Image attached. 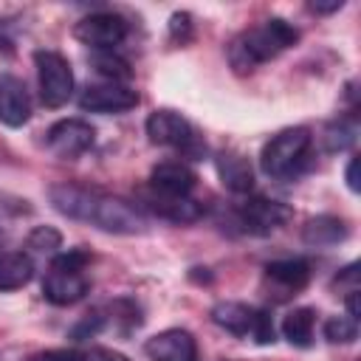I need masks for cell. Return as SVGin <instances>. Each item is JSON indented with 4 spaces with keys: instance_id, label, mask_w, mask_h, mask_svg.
I'll return each mask as SVG.
<instances>
[{
    "instance_id": "cell-6",
    "label": "cell",
    "mask_w": 361,
    "mask_h": 361,
    "mask_svg": "<svg viewBox=\"0 0 361 361\" xmlns=\"http://www.w3.org/2000/svg\"><path fill=\"white\" fill-rule=\"evenodd\" d=\"M147 138L158 147H172V149H180L186 155H200L203 152V144L197 141L192 124L175 113V110H155L147 116Z\"/></svg>"
},
{
    "instance_id": "cell-11",
    "label": "cell",
    "mask_w": 361,
    "mask_h": 361,
    "mask_svg": "<svg viewBox=\"0 0 361 361\" xmlns=\"http://www.w3.org/2000/svg\"><path fill=\"white\" fill-rule=\"evenodd\" d=\"M144 353L152 361H197V344L195 336L183 327H166L147 338Z\"/></svg>"
},
{
    "instance_id": "cell-2",
    "label": "cell",
    "mask_w": 361,
    "mask_h": 361,
    "mask_svg": "<svg viewBox=\"0 0 361 361\" xmlns=\"http://www.w3.org/2000/svg\"><path fill=\"white\" fill-rule=\"evenodd\" d=\"M296 39H299V31L293 23H288L282 17H268L259 25L245 28L231 39L228 65L234 68V73H251L259 65L279 56L285 48L296 45Z\"/></svg>"
},
{
    "instance_id": "cell-21",
    "label": "cell",
    "mask_w": 361,
    "mask_h": 361,
    "mask_svg": "<svg viewBox=\"0 0 361 361\" xmlns=\"http://www.w3.org/2000/svg\"><path fill=\"white\" fill-rule=\"evenodd\" d=\"M90 65H93L96 73L104 76V82H121V85H124V82L133 76L130 65H127L121 56H116L113 51H93Z\"/></svg>"
},
{
    "instance_id": "cell-16",
    "label": "cell",
    "mask_w": 361,
    "mask_h": 361,
    "mask_svg": "<svg viewBox=\"0 0 361 361\" xmlns=\"http://www.w3.org/2000/svg\"><path fill=\"white\" fill-rule=\"evenodd\" d=\"M212 322L217 327H223L226 333L237 336V338H251L254 330V319H257V307L245 305V302H217L212 307Z\"/></svg>"
},
{
    "instance_id": "cell-5",
    "label": "cell",
    "mask_w": 361,
    "mask_h": 361,
    "mask_svg": "<svg viewBox=\"0 0 361 361\" xmlns=\"http://www.w3.org/2000/svg\"><path fill=\"white\" fill-rule=\"evenodd\" d=\"M34 68H37V85L39 99L45 107H62L73 93V71L71 62L51 48L34 51Z\"/></svg>"
},
{
    "instance_id": "cell-13",
    "label": "cell",
    "mask_w": 361,
    "mask_h": 361,
    "mask_svg": "<svg viewBox=\"0 0 361 361\" xmlns=\"http://www.w3.org/2000/svg\"><path fill=\"white\" fill-rule=\"evenodd\" d=\"M31 118V99L23 79L0 73V121L6 127H23Z\"/></svg>"
},
{
    "instance_id": "cell-24",
    "label": "cell",
    "mask_w": 361,
    "mask_h": 361,
    "mask_svg": "<svg viewBox=\"0 0 361 361\" xmlns=\"http://www.w3.org/2000/svg\"><path fill=\"white\" fill-rule=\"evenodd\" d=\"M324 338L330 344H353L358 338V322L350 316H330L324 322Z\"/></svg>"
},
{
    "instance_id": "cell-4",
    "label": "cell",
    "mask_w": 361,
    "mask_h": 361,
    "mask_svg": "<svg viewBox=\"0 0 361 361\" xmlns=\"http://www.w3.org/2000/svg\"><path fill=\"white\" fill-rule=\"evenodd\" d=\"M310 144H313V135H310L307 127H285V130H279L271 141H265V147L259 152L262 172L268 178H274V180L296 178L307 164Z\"/></svg>"
},
{
    "instance_id": "cell-19",
    "label": "cell",
    "mask_w": 361,
    "mask_h": 361,
    "mask_svg": "<svg viewBox=\"0 0 361 361\" xmlns=\"http://www.w3.org/2000/svg\"><path fill=\"white\" fill-rule=\"evenodd\" d=\"M265 276L274 285L285 288V290H302L307 285V279H310V265L305 259H299V257L274 259V262L265 265Z\"/></svg>"
},
{
    "instance_id": "cell-32",
    "label": "cell",
    "mask_w": 361,
    "mask_h": 361,
    "mask_svg": "<svg viewBox=\"0 0 361 361\" xmlns=\"http://www.w3.org/2000/svg\"><path fill=\"white\" fill-rule=\"evenodd\" d=\"M358 296H361V293H358V288H355V290H347V310H350L347 316H350V319H355V322H358V316H361Z\"/></svg>"
},
{
    "instance_id": "cell-31",
    "label": "cell",
    "mask_w": 361,
    "mask_h": 361,
    "mask_svg": "<svg viewBox=\"0 0 361 361\" xmlns=\"http://www.w3.org/2000/svg\"><path fill=\"white\" fill-rule=\"evenodd\" d=\"M344 178H347V186H350V192H358V189H361V186H358V158H350Z\"/></svg>"
},
{
    "instance_id": "cell-10",
    "label": "cell",
    "mask_w": 361,
    "mask_h": 361,
    "mask_svg": "<svg viewBox=\"0 0 361 361\" xmlns=\"http://www.w3.org/2000/svg\"><path fill=\"white\" fill-rule=\"evenodd\" d=\"M138 104V93L130 85L121 82H99V85H87L79 96V107L85 113H124L133 110Z\"/></svg>"
},
{
    "instance_id": "cell-1",
    "label": "cell",
    "mask_w": 361,
    "mask_h": 361,
    "mask_svg": "<svg viewBox=\"0 0 361 361\" xmlns=\"http://www.w3.org/2000/svg\"><path fill=\"white\" fill-rule=\"evenodd\" d=\"M48 200L51 206L65 214L68 220H79V223H87L99 231H107V234H144L147 231V214L110 195V192H102V189H93V186H79V183H54L48 189Z\"/></svg>"
},
{
    "instance_id": "cell-9",
    "label": "cell",
    "mask_w": 361,
    "mask_h": 361,
    "mask_svg": "<svg viewBox=\"0 0 361 361\" xmlns=\"http://www.w3.org/2000/svg\"><path fill=\"white\" fill-rule=\"evenodd\" d=\"M290 209L282 200H271V197H245L237 209H234V220L245 234H271L274 228H279L282 223H288Z\"/></svg>"
},
{
    "instance_id": "cell-12",
    "label": "cell",
    "mask_w": 361,
    "mask_h": 361,
    "mask_svg": "<svg viewBox=\"0 0 361 361\" xmlns=\"http://www.w3.org/2000/svg\"><path fill=\"white\" fill-rule=\"evenodd\" d=\"M197 178L183 161H161L149 172V192L164 197H189Z\"/></svg>"
},
{
    "instance_id": "cell-7",
    "label": "cell",
    "mask_w": 361,
    "mask_h": 361,
    "mask_svg": "<svg viewBox=\"0 0 361 361\" xmlns=\"http://www.w3.org/2000/svg\"><path fill=\"white\" fill-rule=\"evenodd\" d=\"M96 141V130L85 118H59L45 130V149L62 161H76Z\"/></svg>"
},
{
    "instance_id": "cell-15",
    "label": "cell",
    "mask_w": 361,
    "mask_h": 361,
    "mask_svg": "<svg viewBox=\"0 0 361 361\" xmlns=\"http://www.w3.org/2000/svg\"><path fill=\"white\" fill-rule=\"evenodd\" d=\"M214 166H217V175L223 180V186L234 195H245L251 192L254 186V169L248 164L245 155L234 152V149H223L217 158H214Z\"/></svg>"
},
{
    "instance_id": "cell-30",
    "label": "cell",
    "mask_w": 361,
    "mask_h": 361,
    "mask_svg": "<svg viewBox=\"0 0 361 361\" xmlns=\"http://www.w3.org/2000/svg\"><path fill=\"white\" fill-rule=\"evenodd\" d=\"M307 8L316 14H333V11L344 8V0H313V3H307Z\"/></svg>"
},
{
    "instance_id": "cell-26",
    "label": "cell",
    "mask_w": 361,
    "mask_h": 361,
    "mask_svg": "<svg viewBox=\"0 0 361 361\" xmlns=\"http://www.w3.org/2000/svg\"><path fill=\"white\" fill-rule=\"evenodd\" d=\"M25 361H87V353L73 350V347H54V350H42L28 355Z\"/></svg>"
},
{
    "instance_id": "cell-22",
    "label": "cell",
    "mask_w": 361,
    "mask_h": 361,
    "mask_svg": "<svg viewBox=\"0 0 361 361\" xmlns=\"http://www.w3.org/2000/svg\"><path fill=\"white\" fill-rule=\"evenodd\" d=\"M355 133H358L355 121L338 118V121H333V124H327V127H324L322 144H324V149H327V152H344V149L355 141Z\"/></svg>"
},
{
    "instance_id": "cell-23",
    "label": "cell",
    "mask_w": 361,
    "mask_h": 361,
    "mask_svg": "<svg viewBox=\"0 0 361 361\" xmlns=\"http://www.w3.org/2000/svg\"><path fill=\"white\" fill-rule=\"evenodd\" d=\"M25 245L37 254H54L62 248V234L54 228V226H34L25 237Z\"/></svg>"
},
{
    "instance_id": "cell-20",
    "label": "cell",
    "mask_w": 361,
    "mask_h": 361,
    "mask_svg": "<svg viewBox=\"0 0 361 361\" xmlns=\"http://www.w3.org/2000/svg\"><path fill=\"white\" fill-rule=\"evenodd\" d=\"M313 327H316V310L313 307H293L282 319V336L293 347H310L313 344Z\"/></svg>"
},
{
    "instance_id": "cell-14",
    "label": "cell",
    "mask_w": 361,
    "mask_h": 361,
    "mask_svg": "<svg viewBox=\"0 0 361 361\" xmlns=\"http://www.w3.org/2000/svg\"><path fill=\"white\" fill-rule=\"evenodd\" d=\"M138 209H147L169 223H195L197 217H203V206L192 197H164V195H155L149 189L141 192V206Z\"/></svg>"
},
{
    "instance_id": "cell-28",
    "label": "cell",
    "mask_w": 361,
    "mask_h": 361,
    "mask_svg": "<svg viewBox=\"0 0 361 361\" xmlns=\"http://www.w3.org/2000/svg\"><path fill=\"white\" fill-rule=\"evenodd\" d=\"M169 37L180 45L189 42V37H192V14L189 11H175L169 17Z\"/></svg>"
},
{
    "instance_id": "cell-25",
    "label": "cell",
    "mask_w": 361,
    "mask_h": 361,
    "mask_svg": "<svg viewBox=\"0 0 361 361\" xmlns=\"http://www.w3.org/2000/svg\"><path fill=\"white\" fill-rule=\"evenodd\" d=\"M251 338L257 344H274L276 341V327H274V319L268 310L257 307V319H254V330H251Z\"/></svg>"
},
{
    "instance_id": "cell-29",
    "label": "cell",
    "mask_w": 361,
    "mask_h": 361,
    "mask_svg": "<svg viewBox=\"0 0 361 361\" xmlns=\"http://www.w3.org/2000/svg\"><path fill=\"white\" fill-rule=\"evenodd\" d=\"M87 361H130V358L116 353V350H110V347H96V350L87 353Z\"/></svg>"
},
{
    "instance_id": "cell-27",
    "label": "cell",
    "mask_w": 361,
    "mask_h": 361,
    "mask_svg": "<svg viewBox=\"0 0 361 361\" xmlns=\"http://www.w3.org/2000/svg\"><path fill=\"white\" fill-rule=\"evenodd\" d=\"M102 327H104V313H102V310H93V313H87V316L71 330V338H76V341L90 338V336H96Z\"/></svg>"
},
{
    "instance_id": "cell-18",
    "label": "cell",
    "mask_w": 361,
    "mask_h": 361,
    "mask_svg": "<svg viewBox=\"0 0 361 361\" xmlns=\"http://www.w3.org/2000/svg\"><path fill=\"white\" fill-rule=\"evenodd\" d=\"M34 279V259L25 251H3L0 254V293L25 288Z\"/></svg>"
},
{
    "instance_id": "cell-8",
    "label": "cell",
    "mask_w": 361,
    "mask_h": 361,
    "mask_svg": "<svg viewBox=\"0 0 361 361\" xmlns=\"http://www.w3.org/2000/svg\"><path fill=\"white\" fill-rule=\"evenodd\" d=\"M73 37L93 51H113L127 37V20L116 11H93L76 20Z\"/></svg>"
},
{
    "instance_id": "cell-17",
    "label": "cell",
    "mask_w": 361,
    "mask_h": 361,
    "mask_svg": "<svg viewBox=\"0 0 361 361\" xmlns=\"http://www.w3.org/2000/svg\"><path fill=\"white\" fill-rule=\"evenodd\" d=\"M350 234L347 223L336 214H319V217H310L302 228V240L310 245V248H330V245H338L344 243Z\"/></svg>"
},
{
    "instance_id": "cell-3",
    "label": "cell",
    "mask_w": 361,
    "mask_h": 361,
    "mask_svg": "<svg viewBox=\"0 0 361 361\" xmlns=\"http://www.w3.org/2000/svg\"><path fill=\"white\" fill-rule=\"evenodd\" d=\"M87 262H90V254L85 248H71V251L56 254L42 279L45 302H51L56 307H68V305H76L79 299H85V293L90 288V279L85 274Z\"/></svg>"
}]
</instances>
